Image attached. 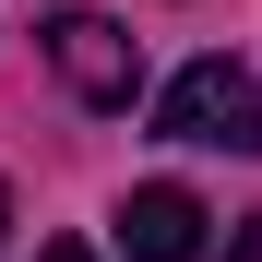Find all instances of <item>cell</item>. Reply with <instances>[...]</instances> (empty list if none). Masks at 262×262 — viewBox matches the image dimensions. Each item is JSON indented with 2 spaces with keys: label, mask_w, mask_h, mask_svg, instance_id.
Returning a JSON list of instances; mask_svg holds the SVG:
<instances>
[{
  "label": "cell",
  "mask_w": 262,
  "mask_h": 262,
  "mask_svg": "<svg viewBox=\"0 0 262 262\" xmlns=\"http://www.w3.org/2000/svg\"><path fill=\"white\" fill-rule=\"evenodd\" d=\"M155 131L167 143H214V155H262V83L238 60H191L155 96Z\"/></svg>",
  "instance_id": "obj_1"
},
{
  "label": "cell",
  "mask_w": 262,
  "mask_h": 262,
  "mask_svg": "<svg viewBox=\"0 0 262 262\" xmlns=\"http://www.w3.org/2000/svg\"><path fill=\"white\" fill-rule=\"evenodd\" d=\"M48 60H60V83L83 107H131V96H143V36L107 24V12H60L48 24Z\"/></svg>",
  "instance_id": "obj_2"
},
{
  "label": "cell",
  "mask_w": 262,
  "mask_h": 262,
  "mask_svg": "<svg viewBox=\"0 0 262 262\" xmlns=\"http://www.w3.org/2000/svg\"><path fill=\"white\" fill-rule=\"evenodd\" d=\"M203 238H214V214H203L179 179H143V191L119 203V250H131V262H203Z\"/></svg>",
  "instance_id": "obj_3"
},
{
  "label": "cell",
  "mask_w": 262,
  "mask_h": 262,
  "mask_svg": "<svg viewBox=\"0 0 262 262\" xmlns=\"http://www.w3.org/2000/svg\"><path fill=\"white\" fill-rule=\"evenodd\" d=\"M227 262H262V214H250V227H238V238H227Z\"/></svg>",
  "instance_id": "obj_4"
},
{
  "label": "cell",
  "mask_w": 262,
  "mask_h": 262,
  "mask_svg": "<svg viewBox=\"0 0 262 262\" xmlns=\"http://www.w3.org/2000/svg\"><path fill=\"white\" fill-rule=\"evenodd\" d=\"M36 262H96V250H83V238H48V250H36Z\"/></svg>",
  "instance_id": "obj_5"
},
{
  "label": "cell",
  "mask_w": 262,
  "mask_h": 262,
  "mask_svg": "<svg viewBox=\"0 0 262 262\" xmlns=\"http://www.w3.org/2000/svg\"><path fill=\"white\" fill-rule=\"evenodd\" d=\"M0 227H12V191H0Z\"/></svg>",
  "instance_id": "obj_6"
}]
</instances>
